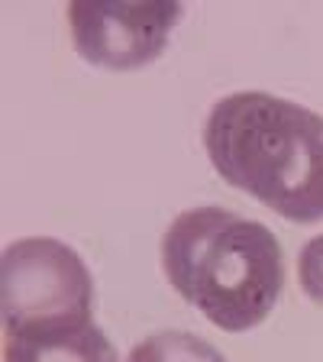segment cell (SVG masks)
<instances>
[{
  "mask_svg": "<svg viewBox=\"0 0 323 362\" xmlns=\"http://www.w3.org/2000/svg\"><path fill=\"white\" fill-rule=\"evenodd\" d=\"M298 281L310 301L323 308V233L304 243L298 256Z\"/></svg>",
  "mask_w": 323,
  "mask_h": 362,
  "instance_id": "obj_7",
  "label": "cell"
},
{
  "mask_svg": "<svg viewBox=\"0 0 323 362\" xmlns=\"http://www.w3.org/2000/svg\"><path fill=\"white\" fill-rule=\"evenodd\" d=\"M127 362H226V356L197 333L162 330L136 343Z\"/></svg>",
  "mask_w": 323,
  "mask_h": 362,
  "instance_id": "obj_6",
  "label": "cell"
},
{
  "mask_svg": "<svg viewBox=\"0 0 323 362\" xmlns=\"http://www.w3.org/2000/svg\"><path fill=\"white\" fill-rule=\"evenodd\" d=\"M4 362H120L94 320L52 330L4 333Z\"/></svg>",
  "mask_w": 323,
  "mask_h": 362,
  "instance_id": "obj_5",
  "label": "cell"
},
{
  "mask_svg": "<svg viewBox=\"0 0 323 362\" xmlns=\"http://www.w3.org/2000/svg\"><path fill=\"white\" fill-rule=\"evenodd\" d=\"M162 269L168 285L226 333L259 327L285 288V256L275 233L213 204L181 211L168 223Z\"/></svg>",
  "mask_w": 323,
  "mask_h": 362,
  "instance_id": "obj_2",
  "label": "cell"
},
{
  "mask_svg": "<svg viewBox=\"0 0 323 362\" xmlns=\"http://www.w3.org/2000/svg\"><path fill=\"white\" fill-rule=\"evenodd\" d=\"M94 279L84 259L52 236H26L0 256L4 333L52 330L90 320Z\"/></svg>",
  "mask_w": 323,
  "mask_h": 362,
  "instance_id": "obj_3",
  "label": "cell"
},
{
  "mask_svg": "<svg viewBox=\"0 0 323 362\" xmlns=\"http://www.w3.org/2000/svg\"><path fill=\"white\" fill-rule=\"evenodd\" d=\"M184 7L175 0L146 4H68V26L78 55L110 71H133L165 52Z\"/></svg>",
  "mask_w": 323,
  "mask_h": 362,
  "instance_id": "obj_4",
  "label": "cell"
},
{
  "mask_svg": "<svg viewBox=\"0 0 323 362\" xmlns=\"http://www.w3.org/2000/svg\"><path fill=\"white\" fill-rule=\"evenodd\" d=\"M213 172L294 223L323 220V117L269 90H233L204 123Z\"/></svg>",
  "mask_w": 323,
  "mask_h": 362,
  "instance_id": "obj_1",
  "label": "cell"
}]
</instances>
